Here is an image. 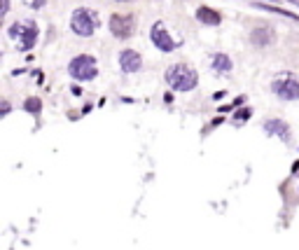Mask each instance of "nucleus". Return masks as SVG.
I'll return each mask as SVG.
<instances>
[{
    "label": "nucleus",
    "mask_w": 299,
    "mask_h": 250,
    "mask_svg": "<svg viewBox=\"0 0 299 250\" xmlns=\"http://www.w3.org/2000/svg\"><path fill=\"white\" fill-rule=\"evenodd\" d=\"M164 78H166L168 87H173L176 91H192L194 87H196V82H199L196 70H194L192 66H187V63H176V66H171Z\"/></svg>",
    "instance_id": "f257e3e1"
},
{
    "label": "nucleus",
    "mask_w": 299,
    "mask_h": 250,
    "mask_svg": "<svg viewBox=\"0 0 299 250\" xmlns=\"http://www.w3.org/2000/svg\"><path fill=\"white\" fill-rule=\"evenodd\" d=\"M70 28L78 35H84V38H87V35H94V31L98 28V14L87 10V7H80V10L72 12Z\"/></svg>",
    "instance_id": "f03ea898"
},
{
    "label": "nucleus",
    "mask_w": 299,
    "mask_h": 250,
    "mask_svg": "<svg viewBox=\"0 0 299 250\" xmlns=\"http://www.w3.org/2000/svg\"><path fill=\"white\" fill-rule=\"evenodd\" d=\"M68 72H70L75 80H80V82H87V80H94L96 75H98V66H96L94 56L80 54V56H75V59L70 61Z\"/></svg>",
    "instance_id": "7ed1b4c3"
},
{
    "label": "nucleus",
    "mask_w": 299,
    "mask_h": 250,
    "mask_svg": "<svg viewBox=\"0 0 299 250\" xmlns=\"http://www.w3.org/2000/svg\"><path fill=\"white\" fill-rule=\"evenodd\" d=\"M10 35L19 40V49H31L38 42V26H35L33 19L17 21L14 26H10Z\"/></svg>",
    "instance_id": "20e7f679"
},
{
    "label": "nucleus",
    "mask_w": 299,
    "mask_h": 250,
    "mask_svg": "<svg viewBox=\"0 0 299 250\" xmlns=\"http://www.w3.org/2000/svg\"><path fill=\"white\" fill-rule=\"evenodd\" d=\"M271 89L283 101H297L299 98V80L294 78L292 72H281L271 82Z\"/></svg>",
    "instance_id": "39448f33"
},
{
    "label": "nucleus",
    "mask_w": 299,
    "mask_h": 250,
    "mask_svg": "<svg viewBox=\"0 0 299 250\" xmlns=\"http://www.w3.org/2000/svg\"><path fill=\"white\" fill-rule=\"evenodd\" d=\"M110 31L112 35H117L119 40H127L136 31V19L131 14H112L110 17Z\"/></svg>",
    "instance_id": "423d86ee"
},
{
    "label": "nucleus",
    "mask_w": 299,
    "mask_h": 250,
    "mask_svg": "<svg viewBox=\"0 0 299 250\" xmlns=\"http://www.w3.org/2000/svg\"><path fill=\"white\" fill-rule=\"evenodd\" d=\"M150 38H152V42H155L157 49H161V52H171V49H176V42H173V38L168 35L166 23H164V21H155V26H152V33H150Z\"/></svg>",
    "instance_id": "0eeeda50"
},
{
    "label": "nucleus",
    "mask_w": 299,
    "mask_h": 250,
    "mask_svg": "<svg viewBox=\"0 0 299 250\" xmlns=\"http://www.w3.org/2000/svg\"><path fill=\"white\" fill-rule=\"evenodd\" d=\"M250 42L255 47H269L276 42V31L271 26H260L250 33Z\"/></svg>",
    "instance_id": "6e6552de"
},
{
    "label": "nucleus",
    "mask_w": 299,
    "mask_h": 250,
    "mask_svg": "<svg viewBox=\"0 0 299 250\" xmlns=\"http://www.w3.org/2000/svg\"><path fill=\"white\" fill-rule=\"evenodd\" d=\"M119 66H122L124 72H136V70H140V66H143V59H140L138 52L124 49L122 54H119Z\"/></svg>",
    "instance_id": "1a4fd4ad"
},
{
    "label": "nucleus",
    "mask_w": 299,
    "mask_h": 250,
    "mask_svg": "<svg viewBox=\"0 0 299 250\" xmlns=\"http://www.w3.org/2000/svg\"><path fill=\"white\" fill-rule=\"evenodd\" d=\"M264 131L271 136H278L283 140H290V127L283 119H269V122H264Z\"/></svg>",
    "instance_id": "9d476101"
},
{
    "label": "nucleus",
    "mask_w": 299,
    "mask_h": 250,
    "mask_svg": "<svg viewBox=\"0 0 299 250\" xmlns=\"http://www.w3.org/2000/svg\"><path fill=\"white\" fill-rule=\"evenodd\" d=\"M196 19H199L201 23H206V26H217V23L222 21L220 12L211 10V7H199V10H196Z\"/></svg>",
    "instance_id": "9b49d317"
},
{
    "label": "nucleus",
    "mask_w": 299,
    "mask_h": 250,
    "mask_svg": "<svg viewBox=\"0 0 299 250\" xmlns=\"http://www.w3.org/2000/svg\"><path fill=\"white\" fill-rule=\"evenodd\" d=\"M213 68L217 72H229L232 70V59L227 54H215L213 56Z\"/></svg>",
    "instance_id": "f8f14e48"
},
{
    "label": "nucleus",
    "mask_w": 299,
    "mask_h": 250,
    "mask_svg": "<svg viewBox=\"0 0 299 250\" xmlns=\"http://www.w3.org/2000/svg\"><path fill=\"white\" fill-rule=\"evenodd\" d=\"M255 7H260V10H266V12H273V14H281V17H288L290 21H299V17L294 14V12H288V10H281V7H273V5H262V3H253Z\"/></svg>",
    "instance_id": "ddd939ff"
},
{
    "label": "nucleus",
    "mask_w": 299,
    "mask_h": 250,
    "mask_svg": "<svg viewBox=\"0 0 299 250\" xmlns=\"http://www.w3.org/2000/svg\"><path fill=\"white\" fill-rule=\"evenodd\" d=\"M23 110L31 112V115H40V110H42V101H40L38 96H31V98L23 101Z\"/></svg>",
    "instance_id": "4468645a"
},
{
    "label": "nucleus",
    "mask_w": 299,
    "mask_h": 250,
    "mask_svg": "<svg viewBox=\"0 0 299 250\" xmlns=\"http://www.w3.org/2000/svg\"><path fill=\"white\" fill-rule=\"evenodd\" d=\"M250 115H253V110H250V108H245V110H238L236 112V122H241V119H250Z\"/></svg>",
    "instance_id": "2eb2a0df"
},
{
    "label": "nucleus",
    "mask_w": 299,
    "mask_h": 250,
    "mask_svg": "<svg viewBox=\"0 0 299 250\" xmlns=\"http://www.w3.org/2000/svg\"><path fill=\"white\" fill-rule=\"evenodd\" d=\"M23 3H26L28 7H33V10H40V7H42L47 0H23Z\"/></svg>",
    "instance_id": "dca6fc26"
},
{
    "label": "nucleus",
    "mask_w": 299,
    "mask_h": 250,
    "mask_svg": "<svg viewBox=\"0 0 299 250\" xmlns=\"http://www.w3.org/2000/svg\"><path fill=\"white\" fill-rule=\"evenodd\" d=\"M7 10H10V0H3V7H0V14L5 17V14H7Z\"/></svg>",
    "instance_id": "f3484780"
},
{
    "label": "nucleus",
    "mask_w": 299,
    "mask_h": 250,
    "mask_svg": "<svg viewBox=\"0 0 299 250\" xmlns=\"http://www.w3.org/2000/svg\"><path fill=\"white\" fill-rule=\"evenodd\" d=\"M7 112H10V103L5 101V103H3V115H7Z\"/></svg>",
    "instance_id": "a211bd4d"
},
{
    "label": "nucleus",
    "mask_w": 299,
    "mask_h": 250,
    "mask_svg": "<svg viewBox=\"0 0 299 250\" xmlns=\"http://www.w3.org/2000/svg\"><path fill=\"white\" fill-rule=\"evenodd\" d=\"M225 96H227V94H225V91H217V94L213 96V98H215V101H220V98H225Z\"/></svg>",
    "instance_id": "6ab92c4d"
}]
</instances>
